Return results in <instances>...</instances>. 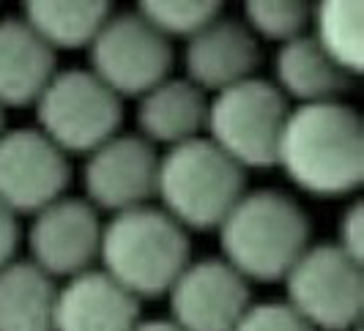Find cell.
I'll list each match as a JSON object with an SVG mask.
<instances>
[{
  "instance_id": "obj_1",
  "label": "cell",
  "mask_w": 364,
  "mask_h": 331,
  "mask_svg": "<svg viewBox=\"0 0 364 331\" xmlns=\"http://www.w3.org/2000/svg\"><path fill=\"white\" fill-rule=\"evenodd\" d=\"M277 167L301 192L346 197L364 181V124L343 102L304 104L288 112Z\"/></svg>"
},
{
  "instance_id": "obj_2",
  "label": "cell",
  "mask_w": 364,
  "mask_h": 331,
  "mask_svg": "<svg viewBox=\"0 0 364 331\" xmlns=\"http://www.w3.org/2000/svg\"><path fill=\"white\" fill-rule=\"evenodd\" d=\"M222 260L247 282H279L310 246V219L291 195L244 192L219 222Z\"/></svg>"
},
{
  "instance_id": "obj_3",
  "label": "cell",
  "mask_w": 364,
  "mask_h": 331,
  "mask_svg": "<svg viewBox=\"0 0 364 331\" xmlns=\"http://www.w3.org/2000/svg\"><path fill=\"white\" fill-rule=\"evenodd\" d=\"M102 271L127 293L140 298L167 295L192 263V244L178 222L162 208H134L115 214L102 227Z\"/></svg>"
},
{
  "instance_id": "obj_4",
  "label": "cell",
  "mask_w": 364,
  "mask_h": 331,
  "mask_svg": "<svg viewBox=\"0 0 364 331\" xmlns=\"http://www.w3.org/2000/svg\"><path fill=\"white\" fill-rule=\"evenodd\" d=\"M247 192V173L208 137H198L159 156L156 197L183 230H217Z\"/></svg>"
},
{
  "instance_id": "obj_5",
  "label": "cell",
  "mask_w": 364,
  "mask_h": 331,
  "mask_svg": "<svg viewBox=\"0 0 364 331\" xmlns=\"http://www.w3.org/2000/svg\"><path fill=\"white\" fill-rule=\"evenodd\" d=\"M288 99L266 80H247L208 102V140L241 170L274 167L288 121Z\"/></svg>"
},
{
  "instance_id": "obj_6",
  "label": "cell",
  "mask_w": 364,
  "mask_h": 331,
  "mask_svg": "<svg viewBox=\"0 0 364 331\" xmlns=\"http://www.w3.org/2000/svg\"><path fill=\"white\" fill-rule=\"evenodd\" d=\"M38 131L66 156L105 146L121 129V99L88 69L55 72L36 99Z\"/></svg>"
},
{
  "instance_id": "obj_7",
  "label": "cell",
  "mask_w": 364,
  "mask_h": 331,
  "mask_svg": "<svg viewBox=\"0 0 364 331\" xmlns=\"http://www.w3.org/2000/svg\"><path fill=\"white\" fill-rule=\"evenodd\" d=\"M285 304L315 331H350L364 304L362 263L334 244L307 246L285 274Z\"/></svg>"
},
{
  "instance_id": "obj_8",
  "label": "cell",
  "mask_w": 364,
  "mask_h": 331,
  "mask_svg": "<svg viewBox=\"0 0 364 331\" xmlns=\"http://www.w3.org/2000/svg\"><path fill=\"white\" fill-rule=\"evenodd\" d=\"M88 72L118 99H140L167 80L173 66V47L137 11H124L109 14L88 47Z\"/></svg>"
},
{
  "instance_id": "obj_9",
  "label": "cell",
  "mask_w": 364,
  "mask_h": 331,
  "mask_svg": "<svg viewBox=\"0 0 364 331\" xmlns=\"http://www.w3.org/2000/svg\"><path fill=\"white\" fill-rule=\"evenodd\" d=\"M159 153L140 134H115L85 156L82 186L96 211L124 214L156 197Z\"/></svg>"
},
{
  "instance_id": "obj_10",
  "label": "cell",
  "mask_w": 364,
  "mask_h": 331,
  "mask_svg": "<svg viewBox=\"0 0 364 331\" xmlns=\"http://www.w3.org/2000/svg\"><path fill=\"white\" fill-rule=\"evenodd\" d=\"M72 178L69 156L38 129L0 134V202L14 214H38L63 197Z\"/></svg>"
},
{
  "instance_id": "obj_11",
  "label": "cell",
  "mask_w": 364,
  "mask_h": 331,
  "mask_svg": "<svg viewBox=\"0 0 364 331\" xmlns=\"http://www.w3.org/2000/svg\"><path fill=\"white\" fill-rule=\"evenodd\" d=\"M102 227V217L91 202L63 195L33 214L28 230L31 263L53 279L85 274L99 260Z\"/></svg>"
},
{
  "instance_id": "obj_12",
  "label": "cell",
  "mask_w": 364,
  "mask_h": 331,
  "mask_svg": "<svg viewBox=\"0 0 364 331\" xmlns=\"http://www.w3.org/2000/svg\"><path fill=\"white\" fill-rule=\"evenodd\" d=\"M170 318L181 331H233L252 307L250 282L222 258L189 263L167 291Z\"/></svg>"
},
{
  "instance_id": "obj_13",
  "label": "cell",
  "mask_w": 364,
  "mask_h": 331,
  "mask_svg": "<svg viewBox=\"0 0 364 331\" xmlns=\"http://www.w3.org/2000/svg\"><path fill=\"white\" fill-rule=\"evenodd\" d=\"M183 63L186 80L195 88H200L205 96H217L255 77L260 41L247 31L244 22L217 17L186 41Z\"/></svg>"
},
{
  "instance_id": "obj_14",
  "label": "cell",
  "mask_w": 364,
  "mask_h": 331,
  "mask_svg": "<svg viewBox=\"0 0 364 331\" xmlns=\"http://www.w3.org/2000/svg\"><path fill=\"white\" fill-rule=\"evenodd\" d=\"M140 323V301L102 268L66 279L55 298L53 331H132Z\"/></svg>"
},
{
  "instance_id": "obj_15",
  "label": "cell",
  "mask_w": 364,
  "mask_h": 331,
  "mask_svg": "<svg viewBox=\"0 0 364 331\" xmlns=\"http://www.w3.org/2000/svg\"><path fill=\"white\" fill-rule=\"evenodd\" d=\"M55 72V53L22 19H0V110L36 104Z\"/></svg>"
},
{
  "instance_id": "obj_16",
  "label": "cell",
  "mask_w": 364,
  "mask_h": 331,
  "mask_svg": "<svg viewBox=\"0 0 364 331\" xmlns=\"http://www.w3.org/2000/svg\"><path fill=\"white\" fill-rule=\"evenodd\" d=\"M208 96L195 88L189 80H164L156 88L140 96L137 126L140 137L151 146L162 143L176 148L189 140H198L205 131Z\"/></svg>"
},
{
  "instance_id": "obj_17",
  "label": "cell",
  "mask_w": 364,
  "mask_h": 331,
  "mask_svg": "<svg viewBox=\"0 0 364 331\" xmlns=\"http://www.w3.org/2000/svg\"><path fill=\"white\" fill-rule=\"evenodd\" d=\"M274 88L285 99H296L299 107L340 102L353 80L343 69H337L307 33L279 44V53L274 58Z\"/></svg>"
},
{
  "instance_id": "obj_18",
  "label": "cell",
  "mask_w": 364,
  "mask_h": 331,
  "mask_svg": "<svg viewBox=\"0 0 364 331\" xmlns=\"http://www.w3.org/2000/svg\"><path fill=\"white\" fill-rule=\"evenodd\" d=\"M58 285L31 260L0 268V331H53Z\"/></svg>"
},
{
  "instance_id": "obj_19",
  "label": "cell",
  "mask_w": 364,
  "mask_h": 331,
  "mask_svg": "<svg viewBox=\"0 0 364 331\" xmlns=\"http://www.w3.org/2000/svg\"><path fill=\"white\" fill-rule=\"evenodd\" d=\"M109 3L99 0H33L22 6V22L53 53L88 50L102 25L109 19Z\"/></svg>"
},
{
  "instance_id": "obj_20",
  "label": "cell",
  "mask_w": 364,
  "mask_h": 331,
  "mask_svg": "<svg viewBox=\"0 0 364 331\" xmlns=\"http://www.w3.org/2000/svg\"><path fill=\"white\" fill-rule=\"evenodd\" d=\"M312 41L331 58L348 77L362 74V3L359 0H323L310 11Z\"/></svg>"
},
{
  "instance_id": "obj_21",
  "label": "cell",
  "mask_w": 364,
  "mask_h": 331,
  "mask_svg": "<svg viewBox=\"0 0 364 331\" xmlns=\"http://www.w3.org/2000/svg\"><path fill=\"white\" fill-rule=\"evenodd\" d=\"M134 11L167 41L173 36H183L189 41L222 14V6L211 0H148Z\"/></svg>"
},
{
  "instance_id": "obj_22",
  "label": "cell",
  "mask_w": 364,
  "mask_h": 331,
  "mask_svg": "<svg viewBox=\"0 0 364 331\" xmlns=\"http://www.w3.org/2000/svg\"><path fill=\"white\" fill-rule=\"evenodd\" d=\"M312 6L299 0H255L244 6V25L255 38L269 41H293L304 36L310 25Z\"/></svg>"
},
{
  "instance_id": "obj_23",
  "label": "cell",
  "mask_w": 364,
  "mask_h": 331,
  "mask_svg": "<svg viewBox=\"0 0 364 331\" xmlns=\"http://www.w3.org/2000/svg\"><path fill=\"white\" fill-rule=\"evenodd\" d=\"M233 331H315L293 313L285 301H263V304H252L244 318L238 320Z\"/></svg>"
},
{
  "instance_id": "obj_24",
  "label": "cell",
  "mask_w": 364,
  "mask_h": 331,
  "mask_svg": "<svg viewBox=\"0 0 364 331\" xmlns=\"http://www.w3.org/2000/svg\"><path fill=\"white\" fill-rule=\"evenodd\" d=\"M362 205L359 202H353V205H348L346 214H343V219L337 224V249H343L348 258L356 260V263H362Z\"/></svg>"
},
{
  "instance_id": "obj_25",
  "label": "cell",
  "mask_w": 364,
  "mask_h": 331,
  "mask_svg": "<svg viewBox=\"0 0 364 331\" xmlns=\"http://www.w3.org/2000/svg\"><path fill=\"white\" fill-rule=\"evenodd\" d=\"M19 246V222L17 214L9 211L3 202H0V268L9 266L14 260V252Z\"/></svg>"
},
{
  "instance_id": "obj_26",
  "label": "cell",
  "mask_w": 364,
  "mask_h": 331,
  "mask_svg": "<svg viewBox=\"0 0 364 331\" xmlns=\"http://www.w3.org/2000/svg\"><path fill=\"white\" fill-rule=\"evenodd\" d=\"M132 331H181L173 320H140Z\"/></svg>"
},
{
  "instance_id": "obj_27",
  "label": "cell",
  "mask_w": 364,
  "mask_h": 331,
  "mask_svg": "<svg viewBox=\"0 0 364 331\" xmlns=\"http://www.w3.org/2000/svg\"><path fill=\"white\" fill-rule=\"evenodd\" d=\"M3 131L6 129H3V110H0V134H3Z\"/></svg>"
}]
</instances>
